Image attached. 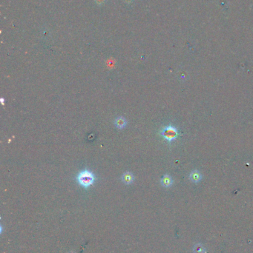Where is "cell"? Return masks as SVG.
<instances>
[{
	"instance_id": "6da1fadb",
	"label": "cell",
	"mask_w": 253,
	"mask_h": 253,
	"mask_svg": "<svg viewBox=\"0 0 253 253\" xmlns=\"http://www.w3.org/2000/svg\"><path fill=\"white\" fill-rule=\"evenodd\" d=\"M76 181L81 187L88 189L94 184L96 176L91 170H82L76 176Z\"/></svg>"
},
{
	"instance_id": "7a4b0ae2",
	"label": "cell",
	"mask_w": 253,
	"mask_h": 253,
	"mask_svg": "<svg viewBox=\"0 0 253 253\" xmlns=\"http://www.w3.org/2000/svg\"><path fill=\"white\" fill-rule=\"evenodd\" d=\"M160 135L168 143H172L179 136V131L176 126L172 124L165 126L160 132Z\"/></svg>"
},
{
	"instance_id": "3957f363",
	"label": "cell",
	"mask_w": 253,
	"mask_h": 253,
	"mask_svg": "<svg viewBox=\"0 0 253 253\" xmlns=\"http://www.w3.org/2000/svg\"><path fill=\"white\" fill-rule=\"evenodd\" d=\"M160 183L163 187H166V188H168V187H170L173 184V179H172V176L170 175L165 174L160 180Z\"/></svg>"
},
{
	"instance_id": "277c9868",
	"label": "cell",
	"mask_w": 253,
	"mask_h": 253,
	"mask_svg": "<svg viewBox=\"0 0 253 253\" xmlns=\"http://www.w3.org/2000/svg\"><path fill=\"white\" fill-rule=\"evenodd\" d=\"M121 180L125 184L129 185L133 183L134 180H135V176L131 172H126L122 174V175L121 176Z\"/></svg>"
},
{
	"instance_id": "5b68a950",
	"label": "cell",
	"mask_w": 253,
	"mask_h": 253,
	"mask_svg": "<svg viewBox=\"0 0 253 253\" xmlns=\"http://www.w3.org/2000/svg\"><path fill=\"white\" fill-rule=\"evenodd\" d=\"M114 124L117 129L122 130L123 129V128H125L126 125H127V121H126V119L124 117L119 116L117 118H115Z\"/></svg>"
},
{
	"instance_id": "8992f818",
	"label": "cell",
	"mask_w": 253,
	"mask_h": 253,
	"mask_svg": "<svg viewBox=\"0 0 253 253\" xmlns=\"http://www.w3.org/2000/svg\"><path fill=\"white\" fill-rule=\"evenodd\" d=\"M202 178H203L202 174L197 170H193V171L189 174V179H190L192 182H194V183H198V182H200L201 180H202Z\"/></svg>"
},
{
	"instance_id": "52a82bcc",
	"label": "cell",
	"mask_w": 253,
	"mask_h": 253,
	"mask_svg": "<svg viewBox=\"0 0 253 253\" xmlns=\"http://www.w3.org/2000/svg\"><path fill=\"white\" fill-rule=\"evenodd\" d=\"M195 250H197V251H195L197 253H203L204 252V247H200V249H198V247H197L196 249H195Z\"/></svg>"
},
{
	"instance_id": "ba28073f",
	"label": "cell",
	"mask_w": 253,
	"mask_h": 253,
	"mask_svg": "<svg viewBox=\"0 0 253 253\" xmlns=\"http://www.w3.org/2000/svg\"><path fill=\"white\" fill-rule=\"evenodd\" d=\"M96 1L97 2H99V3H102L103 1H104V0H96Z\"/></svg>"
}]
</instances>
